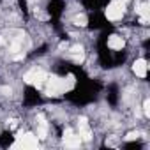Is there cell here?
I'll list each match as a JSON object with an SVG mask.
<instances>
[{"label":"cell","mask_w":150,"mask_h":150,"mask_svg":"<svg viewBox=\"0 0 150 150\" xmlns=\"http://www.w3.org/2000/svg\"><path fill=\"white\" fill-rule=\"evenodd\" d=\"M78 134H80V138L81 139H85V141H88L90 138H92V129H90V125H88V122L85 120V118H81L80 122H78Z\"/></svg>","instance_id":"obj_5"},{"label":"cell","mask_w":150,"mask_h":150,"mask_svg":"<svg viewBox=\"0 0 150 150\" xmlns=\"http://www.w3.org/2000/svg\"><path fill=\"white\" fill-rule=\"evenodd\" d=\"M125 13V2L124 0H113V2L106 7V18L110 21H118Z\"/></svg>","instance_id":"obj_2"},{"label":"cell","mask_w":150,"mask_h":150,"mask_svg":"<svg viewBox=\"0 0 150 150\" xmlns=\"http://www.w3.org/2000/svg\"><path fill=\"white\" fill-rule=\"evenodd\" d=\"M124 46H125V41H124L122 35H110V37H108V48H110V50L120 51Z\"/></svg>","instance_id":"obj_7"},{"label":"cell","mask_w":150,"mask_h":150,"mask_svg":"<svg viewBox=\"0 0 150 150\" xmlns=\"http://www.w3.org/2000/svg\"><path fill=\"white\" fill-rule=\"evenodd\" d=\"M132 71H134V74H136L138 78H146V71H148L146 60H143V58L136 60V62H134V65H132Z\"/></svg>","instance_id":"obj_6"},{"label":"cell","mask_w":150,"mask_h":150,"mask_svg":"<svg viewBox=\"0 0 150 150\" xmlns=\"http://www.w3.org/2000/svg\"><path fill=\"white\" fill-rule=\"evenodd\" d=\"M72 23H74V25H78V27H87L88 20H87V16H85V14H78V16H74Z\"/></svg>","instance_id":"obj_9"},{"label":"cell","mask_w":150,"mask_h":150,"mask_svg":"<svg viewBox=\"0 0 150 150\" xmlns=\"http://www.w3.org/2000/svg\"><path fill=\"white\" fill-rule=\"evenodd\" d=\"M46 80H48V74L42 69H39V67H34V69H30L25 74V81L30 83V85H34V87H37V88H41L46 83Z\"/></svg>","instance_id":"obj_1"},{"label":"cell","mask_w":150,"mask_h":150,"mask_svg":"<svg viewBox=\"0 0 150 150\" xmlns=\"http://www.w3.org/2000/svg\"><path fill=\"white\" fill-rule=\"evenodd\" d=\"M39 139L34 134H25V136H18V141L13 145L14 148H37Z\"/></svg>","instance_id":"obj_3"},{"label":"cell","mask_w":150,"mask_h":150,"mask_svg":"<svg viewBox=\"0 0 150 150\" xmlns=\"http://www.w3.org/2000/svg\"><path fill=\"white\" fill-rule=\"evenodd\" d=\"M136 138H138V132H129L125 136V139H136Z\"/></svg>","instance_id":"obj_11"},{"label":"cell","mask_w":150,"mask_h":150,"mask_svg":"<svg viewBox=\"0 0 150 150\" xmlns=\"http://www.w3.org/2000/svg\"><path fill=\"white\" fill-rule=\"evenodd\" d=\"M64 143L69 148H78L80 143H81V138H80V134H74L71 129H67L65 134H64Z\"/></svg>","instance_id":"obj_4"},{"label":"cell","mask_w":150,"mask_h":150,"mask_svg":"<svg viewBox=\"0 0 150 150\" xmlns=\"http://www.w3.org/2000/svg\"><path fill=\"white\" fill-rule=\"evenodd\" d=\"M143 111H145L146 117L150 115V101H148V99H145V103H143Z\"/></svg>","instance_id":"obj_10"},{"label":"cell","mask_w":150,"mask_h":150,"mask_svg":"<svg viewBox=\"0 0 150 150\" xmlns=\"http://www.w3.org/2000/svg\"><path fill=\"white\" fill-rule=\"evenodd\" d=\"M48 136V124L44 122V120H41L39 122V125H37V138H46Z\"/></svg>","instance_id":"obj_8"}]
</instances>
